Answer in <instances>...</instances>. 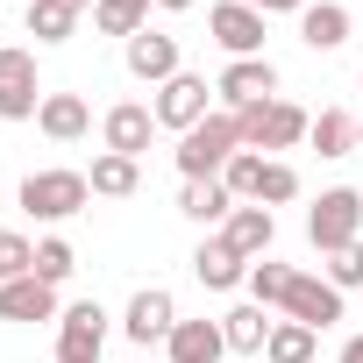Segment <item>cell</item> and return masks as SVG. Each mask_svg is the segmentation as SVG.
Instances as JSON below:
<instances>
[{"mask_svg": "<svg viewBox=\"0 0 363 363\" xmlns=\"http://www.w3.org/2000/svg\"><path fill=\"white\" fill-rule=\"evenodd\" d=\"M292 278H299L292 264H271V257H264V264H250V299L271 313V306H285V299H292Z\"/></svg>", "mask_w": 363, "mask_h": 363, "instance_id": "26", "label": "cell"}, {"mask_svg": "<svg viewBox=\"0 0 363 363\" xmlns=\"http://www.w3.org/2000/svg\"><path fill=\"white\" fill-rule=\"evenodd\" d=\"M107 349V306L100 299H79L57 313V363H100Z\"/></svg>", "mask_w": 363, "mask_h": 363, "instance_id": "6", "label": "cell"}, {"mask_svg": "<svg viewBox=\"0 0 363 363\" xmlns=\"http://www.w3.org/2000/svg\"><path fill=\"white\" fill-rule=\"evenodd\" d=\"M157 8H171V15H186V8H200V0H157Z\"/></svg>", "mask_w": 363, "mask_h": 363, "instance_id": "35", "label": "cell"}, {"mask_svg": "<svg viewBox=\"0 0 363 363\" xmlns=\"http://www.w3.org/2000/svg\"><path fill=\"white\" fill-rule=\"evenodd\" d=\"M306 242H313L320 257L363 242V193H356V186H328V193L306 207Z\"/></svg>", "mask_w": 363, "mask_h": 363, "instance_id": "2", "label": "cell"}, {"mask_svg": "<svg viewBox=\"0 0 363 363\" xmlns=\"http://www.w3.org/2000/svg\"><path fill=\"white\" fill-rule=\"evenodd\" d=\"M242 150V128H235V114L228 107H214L200 128H186V135H178V171H186V178H221L228 171V157Z\"/></svg>", "mask_w": 363, "mask_h": 363, "instance_id": "1", "label": "cell"}, {"mask_svg": "<svg viewBox=\"0 0 363 363\" xmlns=\"http://www.w3.org/2000/svg\"><path fill=\"white\" fill-rule=\"evenodd\" d=\"M342 363H363V335H349V342H342Z\"/></svg>", "mask_w": 363, "mask_h": 363, "instance_id": "34", "label": "cell"}, {"mask_svg": "<svg viewBox=\"0 0 363 363\" xmlns=\"http://www.w3.org/2000/svg\"><path fill=\"white\" fill-rule=\"evenodd\" d=\"M214 100H221L228 114L278 100V65H271V57H235V65H228V72L214 79Z\"/></svg>", "mask_w": 363, "mask_h": 363, "instance_id": "7", "label": "cell"}, {"mask_svg": "<svg viewBox=\"0 0 363 363\" xmlns=\"http://www.w3.org/2000/svg\"><path fill=\"white\" fill-rule=\"evenodd\" d=\"M313 349H320V335H313V328L278 320V328H271V342H264V363H313Z\"/></svg>", "mask_w": 363, "mask_h": 363, "instance_id": "25", "label": "cell"}, {"mask_svg": "<svg viewBox=\"0 0 363 363\" xmlns=\"http://www.w3.org/2000/svg\"><path fill=\"white\" fill-rule=\"evenodd\" d=\"M356 150H363V121H356Z\"/></svg>", "mask_w": 363, "mask_h": 363, "instance_id": "37", "label": "cell"}, {"mask_svg": "<svg viewBox=\"0 0 363 363\" xmlns=\"http://www.w3.org/2000/svg\"><path fill=\"white\" fill-rule=\"evenodd\" d=\"M207 114H214V93H207L200 72H178V79L157 86V128H178V135H186V128H200Z\"/></svg>", "mask_w": 363, "mask_h": 363, "instance_id": "8", "label": "cell"}, {"mask_svg": "<svg viewBox=\"0 0 363 363\" xmlns=\"http://www.w3.org/2000/svg\"><path fill=\"white\" fill-rule=\"evenodd\" d=\"M43 79H36V50L0 43V121H36L43 114Z\"/></svg>", "mask_w": 363, "mask_h": 363, "instance_id": "4", "label": "cell"}, {"mask_svg": "<svg viewBox=\"0 0 363 363\" xmlns=\"http://www.w3.org/2000/svg\"><path fill=\"white\" fill-rule=\"evenodd\" d=\"M72 271H79V257H72V242H57V235H43V242H36V278H43V285H65Z\"/></svg>", "mask_w": 363, "mask_h": 363, "instance_id": "30", "label": "cell"}, {"mask_svg": "<svg viewBox=\"0 0 363 363\" xmlns=\"http://www.w3.org/2000/svg\"><path fill=\"white\" fill-rule=\"evenodd\" d=\"M86 200H93L86 171H29L22 178V214H36V221H72Z\"/></svg>", "mask_w": 363, "mask_h": 363, "instance_id": "5", "label": "cell"}, {"mask_svg": "<svg viewBox=\"0 0 363 363\" xmlns=\"http://www.w3.org/2000/svg\"><path fill=\"white\" fill-rule=\"evenodd\" d=\"M36 128H43L50 143H79V135L93 128V107H86L79 93H50V100H43V114H36Z\"/></svg>", "mask_w": 363, "mask_h": 363, "instance_id": "20", "label": "cell"}, {"mask_svg": "<svg viewBox=\"0 0 363 363\" xmlns=\"http://www.w3.org/2000/svg\"><path fill=\"white\" fill-rule=\"evenodd\" d=\"M79 29V8H65V0H29V36L36 43H65Z\"/></svg>", "mask_w": 363, "mask_h": 363, "instance_id": "27", "label": "cell"}, {"mask_svg": "<svg viewBox=\"0 0 363 363\" xmlns=\"http://www.w3.org/2000/svg\"><path fill=\"white\" fill-rule=\"evenodd\" d=\"M164 356L171 363H221L228 356V335H221V320H178L171 342H164Z\"/></svg>", "mask_w": 363, "mask_h": 363, "instance_id": "15", "label": "cell"}, {"mask_svg": "<svg viewBox=\"0 0 363 363\" xmlns=\"http://www.w3.org/2000/svg\"><path fill=\"white\" fill-rule=\"evenodd\" d=\"M15 278H36V242L29 235H0V285Z\"/></svg>", "mask_w": 363, "mask_h": 363, "instance_id": "31", "label": "cell"}, {"mask_svg": "<svg viewBox=\"0 0 363 363\" xmlns=\"http://www.w3.org/2000/svg\"><path fill=\"white\" fill-rule=\"evenodd\" d=\"M285 320H299V328L320 335V328L342 320V292H335L328 278H306V271H299V278H292V299H285Z\"/></svg>", "mask_w": 363, "mask_h": 363, "instance_id": "14", "label": "cell"}, {"mask_svg": "<svg viewBox=\"0 0 363 363\" xmlns=\"http://www.w3.org/2000/svg\"><path fill=\"white\" fill-rule=\"evenodd\" d=\"M299 43H306V50H342V43H349V8H342V0H306Z\"/></svg>", "mask_w": 363, "mask_h": 363, "instance_id": "17", "label": "cell"}, {"mask_svg": "<svg viewBox=\"0 0 363 363\" xmlns=\"http://www.w3.org/2000/svg\"><path fill=\"white\" fill-rule=\"evenodd\" d=\"M306 143H313L320 157H349V150H356V121H349L342 107H320L313 128H306Z\"/></svg>", "mask_w": 363, "mask_h": 363, "instance_id": "24", "label": "cell"}, {"mask_svg": "<svg viewBox=\"0 0 363 363\" xmlns=\"http://www.w3.org/2000/svg\"><path fill=\"white\" fill-rule=\"evenodd\" d=\"M235 128H242V150H292V143H306V128H313V114L306 107H292V100H264V107H242L235 114Z\"/></svg>", "mask_w": 363, "mask_h": 363, "instance_id": "3", "label": "cell"}, {"mask_svg": "<svg viewBox=\"0 0 363 363\" xmlns=\"http://www.w3.org/2000/svg\"><path fill=\"white\" fill-rule=\"evenodd\" d=\"M128 79H143V86H164V79H178L186 65H178V36H164V29H143V36H128Z\"/></svg>", "mask_w": 363, "mask_h": 363, "instance_id": "11", "label": "cell"}, {"mask_svg": "<svg viewBox=\"0 0 363 363\" xmlns=\"http://www.w3.org/2000/svg\"><path fill=\"white\" fill-rule=\"evenodd\" d=\"M235 207H242V200L221 186V178H186V193H178V214L200 221V228H207V221H228Z\"/></svg>", "mask_w": 363, "mask_h": 363, "instance_id": "19", "label": "cell"}, {"mask_svg": "<svg viewBox=\"0 0 363 363\" xmlns=\"http://www.w3.org/2000/svg\"><path fill=\"white\" fill-rule=\"evenodd\" d=\"M193 278H200L207 292H235V285H250V257L228 250V235H207V242L193 250Z\"/></svg>", "mask_w": 363, "mask_h": 363, "instance_id": "13", "label": "cell"}, {"mask_svg": "<svg viewBox=\"0 0 363 363\" xmlns=\"http://www.w3.org/2000/svg\"><path fill=\"white\" fill-rule=\"evenodd\" d=\"M328 285H335V292H356V285H363V242H349V250L328 257Z\"/></svg>", "mask_w": 363, "mask_h": 363, "instance_id": "32", "label": "cell"}, {"mask_svg": "<svg viewBox=\"0 0 363 363\" xmlns=\"http://www.w3.org/2000/svg\"><path fill=\"white\" fill-rule=\"evenodd\" d=\"M0 320H57V285H43V278L0 285Z\"/></svg>", "mask_w": 363, "mask_h": 363, "instance_id": "18", "label": "cell"}, {"mask_svg": "<svg viewBox=\"0 0 363 363\" xmlns=\"http://www.w3.org/2000/svg\"><path fill=\"white\" fill-rule=\"evenodd\" d=\"M285 200H299V171H292V164H278V157H264V178H257V207H285Z\"/></svg>", "mask_w": 363, "mask_h": 363, "instance_id": "28", "label": "cell"}, {"mask_svg": "<svg viewBox=\"0 0 363 363\" xmlns=\"http://www.w3.org/2000/svg\"><path fill=\"white\" fill-rule=\"evenodd\" d=\"M86 186H93L100 200H128V193L143 186V164H135V157H114V150H107V157H93Z\"/></svg>", "mask_w": 363, "mask_h": 363, "instance_id": "22", "label": "cell"}, {"mask_svg": "<svg viewBox=\"0 0 363 363\" xmlns=\"http://www.w3.org/2000/svg\"><path fill=\"white\" fill-rule=\"evenodd\" d=\"M221 235H228V250H242L250 264H264L271 242H278V221H271V207H235V214L221 221Z\"/></svg>", "mask_w": 363, "mask_h": 363, "instance_id": "16", "label": "cell"}, {"mask_svg": "<svg viewBox=\"0 0 363 363\" xmlns=\"http://www.w3.org/2000/svg\"><path fill=\"white\" fill-rule=\"evenodd\" d=\"M271 328H278V320H271V313H264L257 299H250V306H228V313H221V335H228V349H235V356H264Z\"/></svg>", "mask_w": 363, "mask_h": 363, "instance_id": "21", "label": "cell"}, {"mask_svg": "<svg viewBox=\"0 0 363 363\" xmlns=\"http://www.w3.org/2000/svg\"><path fill=\"white\" fill-rule=\"evenodd\" d=\"M171 328H178V299L164 292V285H143L135 299H128V313H121V335L128 342H171Z\"/></svg>", "mask_w": 363, "mask_h": 363, "instance_id": "10", "label": "cell"}, {"mask_svg": "<svg viewBox=\"0 0 363 363\" xmlns=\"http://www.w3.org/2000/svg\"><path fill=\"white\" fill-rule=\"evenodd\" d=\"M22 8H29V0H22Z\"/></svg>", "mask_w": 363, "mask_h": 363, "instance_id": "38", "label": "cell"}, {"mask_svg": "<svg viewBox=\"0 0 363 363\" xmlns=\"http://www.w3.org/2000/svg\"><path fill=\"white\" fill-rule=\"evenodd\" d=\"M93 29H100V36H121V43L143 36V29H150V0H100V8H93Z\"/></svg>", "mask_w": 363, "mask_h": 363, "instance_id": "23", "label": "cell"}, {"mask_svg": "<svg viewBox=\"0 0 363 363\" xmlns=\"http://www.w3.org/2000/svg\"><path fill=\"white\" fill-rule=\"evenodd\" d=\"M242 8H257V15L271 22V15H306V0H242Z\"/></svg>", "mask_w": 363, "mask_h": 363, "instance_id": "33", "label": "cell"}, {"mask_svg": "<svg viewBox=\"0 0 363 363\" xmlns=\"http://www.w3.org/2000/svg\"><path fill=\"white\" fill-rule=\"evenodd\" d=\"M257 178H264V157H257V150H235L228 171H221V186H228L242 207H257Z\"/></svg>", "mask_w": 363, "mask_h": 363, "instance_id": "29", "label": "cell"}, {"mask_svg": "<svg viewBox=\"0 0 363 363\" xmlns=\"http://www.w3.org/2000/svg\"><path fill=\"white\" fill-rule=\"evenodd\" d=\"M207 36L228 50V65H235V57H264V15L242 8V0H221V8H207Z\"/></svg>", "mask_w": 363, "mask_h": 363, "instance_id": "9", "label": "cell"}, {"mask_svg": "<svg viewBox=\"0 0 363 363\" xmlns=\"http://www.w3.org/2000/svg\"><path fill=\"white\" fill-rule=\"evenodd\" d=\"M65 8H79V15H86V8H100V0H65Z\"/></svg>", "mask_w": 363, "mask_h": 363, "instance_id": "36", "label": "cell"}, {"mask_svg": "<svg viewBox=\"0 0 363 363\" xmlns=\"http://www.w3.org/2000/svg\"><path fill=\"white\" fill-rule=\"evenodd\" d=\"M100 135H107V150H114V157H143V150H150V135H157V107L121 100V107H107Z\"/></svg>", "mask_w": 363, "mask_h": 363, "instance_id": "12", "label": "cell"}]
</instances>
